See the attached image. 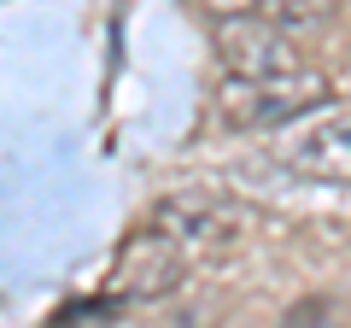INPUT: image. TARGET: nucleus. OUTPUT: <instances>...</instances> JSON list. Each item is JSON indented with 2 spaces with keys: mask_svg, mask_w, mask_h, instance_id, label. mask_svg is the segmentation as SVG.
<instances>
[{
  "mask_svg": "<svg viewBox=\"0 0 351 328\" xmlns=\"http://www.w3.org/2000/svg\"><path fill=\"white\" fill-rule=\"evenodd\" d=\"M152 229H158L182 258H223V253H240L252 240L258 217H252V205H240L234 194L182 188V194H170V200H158Z\"/></svg>",
  "mask_w": 351,
  "mask_h": 328,
  "instance_id": "f257e3e1",
  "label": "nucleus"
},
{
  "mask_svg": "<svg viewBox=\"0 0 351 328\" xmlns=\"http://www.w3.org/2000/svg\"><path fill=\"white\" fill-rule=\"evenodd\" d=\"M328 12H334V0H258V12H252V18H263V24L299 36V30H316Z\"/></svg>",
  "mask_w": 351,
  "mask_h": 328,
  "instance_id": "423d86ee",
  "label": "nucleus"
},
{
  "mask_svg": "<svg viewBox=\"0 0 351 328\" xmlns=\"http://www.w3.org/2000/svg\"><path fill=\"white\" fill-rule=\"evenodd\" d=\"M199 6L211 18H252V12H258V0H199Z\"/></svg>",
  "mask_w": 351,
  "mask_h": 328,
  "instance_id": "0eeeda50",
  "label": "nucleus"
},
{
  "mask_svg": "<svg viewBox=\"0 0 351 328\" xmlns=\"http://www.w3.org/2000/svg\"><path fill=\"white\" fill-rule=\"evenodd\" d=\"M328 100V76L311 71L299 82H240V76H223L217 89V117L228 129H276L287 117H299L304 106Z\"/></svg>",
  "mask_w": 351,
  "mask_h": 328,
  "instance_id": "20e7f679",
  "label": "nucleus"
},
{
  "mask_svg": "<svg viewBox=\"0 0 351 328\" xmlns=\"http://www.w3.org/2000/svg\"><path fill=\"white\" fill-rule=\"evenodd\" d=\"M276 159L304 182H351V106L316 100L276 124Z\"/></svg>",
  "mask_w": 351,
  "mask_h": 328,
  "instance_id": "f03ea898",
  "label": "nucleus"
},
{
  "mask_svg": "<svg viewBox=\"0 0 351 328\" xmlns=\"http://www.w3.org/2000/svg\"><path fill=\"white\" fill-rule=\"evenodd\" d=\"M217 65H223V76H240V82H299L316 71L299 41L287 30L263 24V18H223Z\"/></svg>",
  "mask_w": 351,
  "mask_h": 328,
  "instance_id": "7ed1b4c3",
  "label": "nucleus"
},
{
  "mask_svg": "<svg viewBox=\"0 0 351 328\" xmlns=\"http://www.w3.org/2000/svg\"><path fill=\"white\" fill-rule=\"evenodd\" d=\"M182 276H188V258L176 253L158 229H141V235L123 240V253H117V264H112V299L152 305V299H164V293L182 288Z\"/></svg>",
  "mask_w": 351,
  "mask_h": 328,
  "instance_id": "39448f33",
  "label": "nucleus"
}]
</instances>
